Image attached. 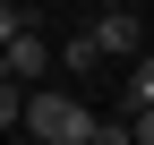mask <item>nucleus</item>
<instances>
[{"instance_id":"f257e3e1","label":"nucleus","mask_w":154,"mask_h":145,"mask_svg":"<svg viewBox=\"0 0 154 145\" xmlns=\"http://www.w3.org/2000/svg\"><path fill=\"white\" fill-rule=\"evenodd\" d=\"M26 137H43V145H94V120L60 85H26Z\"/></svg>"},{"instance_id":"f03ea898","label":"nucleus","mask_w":154,"mask_h":145,"mask_svg":"<svg viewBox=\"0 0 154 145\" xmlns=\"http://www.w3.org/2000/svg\"><path fill=\"white\" fill-rule=\"evenodd\" d=\"M0 51H9V77H17V85H51V60H60V51H51V43H43L34 26H17V34H9Z\"/></svg>"},{"instance_id":"7ed1b4c3","label":"nucleus","mask_w":154,"mask_h":145,"mask_svg":"<svg viewBox=\"0 0 154 145\" xmlns=\"http://www.w3.org/2000/svg\"><path fill=\"white\" fill-rule=\"evenodd\" d=\"M86 34H94V51H146V26H137V9H128V0H120V9H103Z\"/></svg>"},{"instance_id":"20e7f679","label":"nucleus","mask_w":154,"mask_h":145,"mask_svg":"<svg viewBox=\"0 0 154 145\" xmlns=\"http://www.w3.org/2000/svg\"><path fill=\"white\" fill-rule=\"evenodd\" d=\"M0 128H26V85L0 77Z\"/></svg>"},{"instance_id":"39448f33","label":"nucleus","mask_w":154,"mask_h":145,"mask_svg":"<svg viewBox=\"0 0 154 145\" xmlns=\"http://www.w3.org/2000/svg\"><path fill=\"white\" fill-rule=\"evenodd\" d=\"M128 102H154V51H146L137 68H128Z\"/></svg>"},{"instance_id":"423d86ee","label":"nucleus","mask_w":154,"mask_h":145,"mask_svg":"<svg viewBox=\"0 0 154 145\" xmlns=\"http://www.w3.org/2000/svg\"><path fill=\"white\" fill-rule=\"evenodd\" d=\"M128 145H154V102H137V120H128Z\"/></svg>"},{"instance_id":"0eeeda50","label":"nucleus","mask_w":154,"mask_h":145,"mask_svg":"<svg viewBox=\"0 0 154 145\" xmlns=\"http://www.w3.org/2000/svg\"><path fill=\"white\" fill-rule=\"evenodd\" d=\"M17 26H26V9H17V0H0V43H9Z\"/></svg>"},{"instance_id":"6e6552de","label":"nucleus","mask_w":154,"mask_h":145,"mask_svg":"<svg viewBox=\"0 0 154 145\" xmlns=\"http://www.w3.org/2000/svg\"><path fill=\"white\" fill-rule=\"evenodd\" d=\"M94 9H120V0H94Z\"/></svg>"},{"instance_id":"1a4fd4ad","label":"nucleus","mask_w":154,"mask_h":145,"mask_svg":"<svg viewBox=\"0 0 154 145\" xmlns=\"http://www.w3.org/2000/svg\"><path fill=\"white\" fill-rule=\"evenodd\" d=\"M0 77H9V51H0Z\"/></svg>"}]
</instances>
